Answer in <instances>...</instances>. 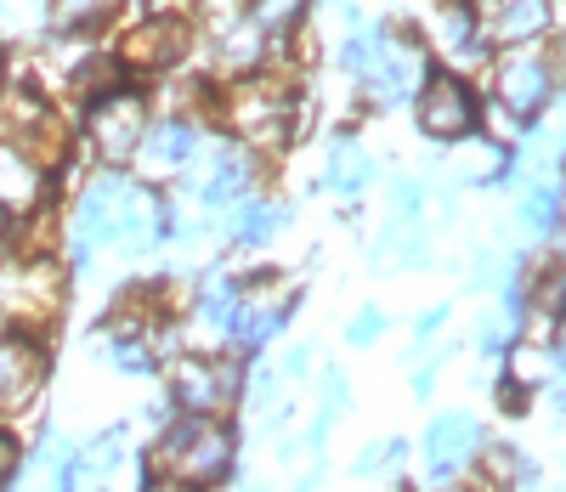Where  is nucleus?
Returning <instances> with one entry per match:
<instances>
[{
    "mask_svg": "<svg viewBox=\"0 0 566 492\" xmlns=\"http://www.w3.org/2000/svg\"><path fill=\"white\" fill-rule=\"evenodd\" d=\"M555 80H560V63L544 52V45H510V52L493 63V96L515 119L544 114L555 103Z\"/></svg>",
    "mask_w": 566,
    "mask_h": 492,
    "instance_id": "obj_4",
    "label": "nucleus"
},
{
    "mask_svg": "<svg viewBox=\"0 0 566 492\" xmlns=\"http://www.w3.org/2000/svg\"><path fill=\"white\" fill-rule=\"evenodd\" d=\"M448 492H488V486H448Z\"/></svg>",
    "mask_w": 566,
    "mask_h": 492,
    "instance_id": "obj_36",
    "label": "nucleus"
},
{
    "mask_svg": "<svg viewBox=\"0 0 566 492\" xmlns=\"http://www.w3.org/2000/svg\"><path fill=\"white\" fill-rule=\"evenodd\" d=\"M142 492H199V486H181V481H165V475H159L154 486H142Z\"/></svg>",
    "mask_w": 566,
    "mask_h": 492,
    "instance_id": "obj_35",
    "label": "nucleus"
},
{
    "mask_svg": "<svg viewBox=\"0 0 566 492\" xmlns=\"http://www.w3.org/2000/svg\"><path fill=\"white\" fill-rule=\"evenodd\" d=\"M91 147H97L103 159H130L142 154V136H148V103H142L136 91H103L97 103H91Z\"/></svg>",
    "mask_w": 566,
    "mask_h": 492,
    "instance_id": "obj_8",
    "label": "nucleus"
},
{
    "mask_svg": "<svg viewBox=\"0 0 566 492\" xmlns=\"http://www.w3.org/2000/svg\"><path fill=\"white\" fill-rule=\"evenodd\" d=\"M244 492H266V486H244Z\"/></svg>",
    "mask_w": 566,
    "mask_h": 492,
    "instance_id": "obj_37",
    "label": "nucleus"
},
{
    "mask_svg": "<svg viewBox=\"0 0 566 492\" xmlns=\"http://www.w3.org/2000/svg\"><path fill=\"white\" fill-rule=\"evenodd\" d=\"M482 448H488L482 419L464 414V408H448V414H437L431 425H424L419 464H424V475H431V481H453L459 470H470V464L482 459Z\"/></svg>",
    "mask_w": 566,
    "mask_h": 492,
    "instance_id": "obj_6",
    "label": "nucleus"
},
{
    "mask_svg": "<svg viewBox=\"0 0 566 492\" xmlns=\"http://www.w3.org/2000/svg\"><path fill=\"white\" fill-rule=\"evenodd\" d=\"M323 181L328 192H340V199H357V192L374 181V159L363 154V147L352 136H340L335 147H328V165H323Z\"/></svg>",
    "mask_w": 566,
    "mask_h": 492,
    "instance_id": "obj_21",
    "label": "nucleus"
},
{
    "mask_svg": "<svg viewBox=\"0 0 566 492\" xmlns=\"http://www.w3.org/2000/svg\"><path fill=\"white\" fill-rule=\"evenodd\" d=\"M12 464H18V448H12V436H7V430H0V475H7Z\"/></svg>",
    "mask_w": 566,
    "mask_h": 492,
    "instance_id": "obj_34",
    "label": "nucleus"
},
{
    "mask_svg": "<svg viewBox=\"0 0 566 492\" xmlns=\"http://www.w3.org/2000/svg\"><path fill=\"white\" fill-rule=\"evenodd\" d=\"M232 430L221 419H199V414H181L165 425V436L154 441V464L165 481H181V486H210L232 470Z\"/></svg>",
    "mask_w": 566,
    "mask_h": 492,
    "instance_id": "obj_2",
    "label": "nucleus"
},
{
    "mask_svg": "<svg viewBox=\"0 0 566 492\" xmlns=\"http://www.w3.org/2000/svg\"><path fill=\"white\" fill-rule=\"evenodd\" d=\"M402 459H408V441L402 436H380V441H368V448L352 459V470L357 475H397Z\"/></svg>",
    "mask_w": 566,
    "mask_h": 492,
    "instance_id": "obj_26",
    "label": "nucleus"
},
{
    "mask_svg": "<svg viewBox=\"0 0 566 492\" xmlns=\"http://www.w3.org/2000/svg\"><path fill=\"white\" fill-rule=\"evenodd\" d=\"M63 312V272L57 266H12V272H0V317H12V323H52Z\"/></svg>",
    "mask_w": 566,
    "mask_h": 492,
    "instance_id": "obj_9",
    "label": "nucleus"
},
{
    "mask_svg": "<svg viewBox=\"0 0 566 492\" xmlns=\"http://www.w3.org/2000/svg\"><path fill=\"white\" fill-rule=\"evenodd\" d=\"M221 114H227L232 136L250 142V147H283V142L295 136V119H301L295 91L277 85V80H244V85H232Z\"/></svg>",
    "mask_w": 566,
    "mask_h": 492,
    "instance_id": "obj_3",
    "label": "nucleus"
},
{
    "mask_svg": "<svg viewBox=\"0 0 566 492\" xmlns=\"http://www.w3.org/2000/svg\"><path fill=\"white\" fill-rule=\"evenodd\" d=\"M199 159V125L193 119H165V125H148L142 136V165L148 176H176Z\"/></svg>",
    "mask_w": 566,
    "mask_h": 492,
    "instance_id": "obj_16",
    "label": "nucleus"
},
{
    "mask_svg": "<svg viewBox=\"0 0 566 492\" xmlns=\"http://www.w3.org/2000/svg\"><path fill=\"white\" fill-rule=\"evenodd\" d=\"M424 40L453 63H476L488 40L476 0H424Z\"/></svg>",
    "mask_w": 566,
    "mask_h": 492,
    "instance_id": "obj_10",
    "label": "nucleus"
},
{
    "mask_svg": "<svg viewBox=\"0 0 566 492\" xmlns=\"http://www.w3.org/2000/svg\"><path fill=\"white\" fill-rule=\"evenodd\" d=\"M45 379V352L34 346V339L12 334V339H0V408L18 414L34 390Z\"/></svg>",
    "mask_w": 566,
    "mask_h": 492,
    "instance_id": "obj_14",
    "label": "nucleus"
},
{
    "mask_svg": "<svg viewBox=\"0 0 566 492\" xmlns=\"http://www.w3.org/2000/svg\"><path fill=\"white\" fill-rule=\"evenodd\" d=\"M504 357H510L504 363V385L527 390V397H538V390L549 385V368H555V352L549 346H538V339H515Z\"/></svg>",
    "mask_w": 566,
    "mask_h": 492,
    "instance_id": "obj_22",
    "label": "nucleus"
},
{
    "mask_svg": "<svg viewBox=\"0 0 566 492\" xmlns=\"http://www.w3.org/2000/svg\"><path fill=\"white\" fill-rule=\"evenodd\" d=\"M290 312H295V289H290V283H250V289H239L232 339L255 352V346H266L283 323H290Z\"/></svg>",
    "mask_w": 566,
    "mask_h": 492,
    "instance_id": "obj_11",
    "label": "nucleus"
},
{
    "mask_svg": "<svg viewBox=\"0 0 566 492\" xmlns=\"http://www.w3.org/2000/svg\"><path fill=\"white\" fill-rule=\"evenodd\" d=\"M244 397V368L227 357H181L170 363V402L181 414L199 419H221L227 408H239Z\"/></svg>",
    "mask_w": 566,
    "mask_h": 492,
    "instance_id": "obj_5",
    "label": "nucleus"
},
{
    "mask_svg": "<svg viewBox=\"0 0 566 492\" xmlns=\"http://www.w3.org/2000/svg\"><path fill=\"white\" fill-rule=\"evenodd\" d=\"M125 176H97L85 187V199H80V210H74V221H69V238H74V255L85 261L97 243H114V221H119V199H125Z\"/></svg>",
    "mask_w": 566,
    "mask_h": 492,
    "instance_id": "obj_12",
    "label": "nucleus"
},
{
    "mask_svg": "<svg viewBox=\"0 0 566 492\" xmlns=\"http://www.w3.org/2000/svg\"><path fill=\"white\" fill-rule=\"evenodd\" d=\"M442 323H448V306H431V312L419 317V328H413V334H419V339H431V334H437Z\"/></svg>",
    "mask_w": 566,
    "mask_h": 492,
    "instance_id": "obj_33",
    "label": "nucleus"
},
{
    "mask_svg": "<svg viewBox=\"0 0 566 492\" xmlns=\"http://www.w3.org/2000/svg\"><path fill=\"white\" fill-rule=\"evenodd\" d=\"M482 29L504 52L510 45H538V34L549 29V0H488Z\"/></svg>",
    "mask_w": 566,
    "mask_h": 492,
    "instance_id": "obj_15",
    "label": "nucleus"
},
{
    "mask_svg": "<svg viewBox=\"0 0 566 492\" xmlns=\"http://www.w3.org/2000/svg\"><path fill=\"white\" fill-rule=\"evenodd\" d=\"M306 363H312V352H306V346H295L290 357H283V368H277V374H283V379H306Z\"/></svg>",
    "mask_w": 566,
    "mask_h": 492,
    "instance_id": "obj_32",
    "label": "nucleus"
},
{
    "mask_svg": "<svg viewBox=\"0 0 566 492\" xmlns=\"http://www.w3.org/2000/svg\"><path fill=\"white\" fill-rule=\"evenodd\" d=\"M476 470H482V486H488V492H515V486L533 475L527 459H522V448H510V441H493V448H482Z\"/></svg>",
    "mask_w": 566,
    "mask_h": 492,
    "instance_id": "obj_23",
    "label": "nucleus"
},
{
    "mask_svg": "<svg viewBox=\"0 0 566 492\" xmlns=\"http://www.w3.org/2000/svg\"><path fill=\"white\" fill-rule=\"evenodd\" d=\"M515 216H522V227L533 232V238H555L566 221H560V192L549 187V181H533L527 192H522V205H515Z\"/></svg>",
    "mask_w": 566,
    "mask_h": 492,
    "instance_id": "obj_24",
    "label": "nucleus"
},
{
    "mask_svg": "<svg viewBox=\"0 0 566 492\" xmlns=\"http://www.w3.org/2000/svg\"><path fill=\"white\" fill-rule=\"evenodd\" d=\"M277 227H283V210L266 199H244L239 216H232V238L239 243H266V238H277Z\"/></svg>",
    "mask_w": 566,
    "mask_h": 492,
    "instance_id": "obj_25",
    "label": "nucleus"
},
{
    "mask_svg": "<svg viewBox=\"0 0 566 492\" xmlns=\"http://www.w3.org/2000/svg\"><path fill=\"white\" fill-rule=\"evenodd\" d=\"M250 176H255V165L244 147H221V154H210V170L199 176V199L205 205H239L250 192Z\"/></svg>",
    "mask_w": 566,
    "mask_h": 492,
    "instance_id": "obj_20",
    "label": "nucleus"
},
{
    "mask_svg": "<svg viewBox=\"0 0 566 492\" xmlns=\"http://www.w3.org/2000/svg\"><path fill=\"white\" fill-rule=\"evenodd\" d=\"M125 475V430H103L74 459V492H108Z\"/></svg>",
    "mask_w": 566,
    "mask_h": 492,
    "instance_id": "obj_19",
    "label": "nucleus"
},
{
    "mask_svg": "<svg viewBox=\"0 0 566 492\" xmlns=\"http://www.w3.org/2000/svg\"><path fill=\"white\" fill-rule=\"evenodd\" d=\"M181 52H187V23H176V18H148V23H136V29L125 34L119 63L136 69V74H159V69L181 63Z\"/></svg>",
    "mask_w": 566,
    "mask_h": 492,
    "instance_id": "obj_13",
    "label": "nucleus"
},
{
    "mask_svg": "<svg viewBox=\"0 0 566 492\" xmlns=\"http://www.w3.org/2000/svg\"><path fill=\"white\" fill-rule=\"evenodd\" d=\"M340 69L368 91V103H402V96H419V85L431 80L424 74V57L419 45L386 34V29H363L340 45Z\"/></svg>",
    "mask_w": 566,
    "mask_h": 492,
    "instance_id": "obj_1",
    "label": "nucleus"
},
{
    "mask_svg": "<svg viewBox=\"0 0 566 492\" xmlns=\"http://www.w3.org/2000/svg\"><path fill=\"white\" fill-rule=\"evenodd\" d=\"M103 357H108V368H119V374H148V368H154L148 346H142V339H130L125 328H119L114 339H103Z\"/></svg>",
    "mask_w": 566,
    "mask_h": 492,
    "instance_id": "obj_27",
    "label": "nucleus"
},
{
    "mask_svg": "<svg viewBox=\"0 0 566 492\" xmlns=\"http://www.w3.org/2000/svg\"><path fill=\"white\" fill-rule=\"evenodd\" d=\"M301 7H306V0H250V18L261 29H290L301 18Z\"/></svg>",
    "mask_w": 566,
    "mask_h": 492,
    "instance_id": "obj_29",
    "label": "nucleus"
},
{
    "mask_svg": "<svg viewBox=\"0 0 566 492\" xmlns=\"http://www.w3.org/2000/svg\"><path fill=\"white\" fill-rule=\"evenodd\" d=\"M560 57H566V52H560Z\"/></svg>",
    "mask_w": 566,
    "mask_h": 492,
    "instance_id": "obj_38",
    "label": "nucleus"
},
{
    "mask_svg": "<svg viewBox=\"0 0 566 492\" xmlns=\"http://www.w3.org/2000/svg\"><path fill=\"white\" fill-rule=\"evenodd\" d=\"M437 374H442V357H431L419 374H413V397H431V385H437Z\"/></svg>",
    "mask_w": 566,
    "mask_h": 492,
    "instance_id": "obj_31",
    "label": "nucleus"
},
{
    "mask_svg": "<svg viewBox=\"0 0 566 492\" xmlns=\"http://www.w3.org/2000/svg\"><path fill=\"white\" fill-rule=\"evenodd\" d=\"M165 221V210H159V199H154V192L148 187H125V199H119V221H114V243H119V250L125 255H142V250H154V243H159V227Z\"/></svg>",
    "mask_w": 566,
    "mask_h": 492,
    "instance_id": "obj_18",
    "label": "nucleus"
},
{
    "mask_svg": "<svg viewBox=\"0 0 566 492\" xmlns=\"http://www.w3.org/2000/svg\"><path fill=\"white\" fill-rule=\"evenodd\" d=\"M114 7H119V0H63L57 23H63V29H91V23H103Z\"/></svg>",
    "mask_w": 566,
    "mask_h": 492,
    "instance_id": "obj_28",
    "label": "nucleus"
},
{
    "mask_svg": "<svg viewBox=\"0 0 566 492\" xmlns=\"http://www.w3.org/2000/svg\"><path fill=\"white\" fill-rule=\"evenodd\" d=\"M380 334H386V312H380V306H363V312L346 323V339H352V346H374Z\"/></svg>",
    "mask_w": 566,
    "mask_h": 492,
    "instance_id": "obj_30",
    "label": "nucleus"
},
{
    "mask_svg": "<svg viewBox=\"0 0 566 492\" xmlns=\"http://www.w3.org/2000/svg\"><path fill=\"white\" fill-rule=\"evenodd\" d=\"M413 114H419V130L431 142H470V130L482 125V103L459 74H431L413 96Z\"/></svg>",
    "mask_w": 566,
    "mask_h": 492,
    "instance_id": "obj_7",
    "label": "nucleus"
},
{
    "mask_svg": "<svg viewBox=\"0 0 566 492\" xmlns=\"http://www.w3.org/2000/svg\"><path fill=\"white\" fill-rule=\"evenodd\" d=\"M40 192H45V170L23 154L7 130H0V210L23 216V210L40 205Z\"/></svg>",
    "mask_w": 566,
    "mask_h": 492,
    "instance_id": "obj_17",
    "label": "nucleus"
}]
</instances>
